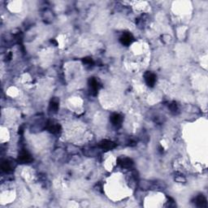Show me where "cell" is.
<instances>
[{
	"label": "cell",
	"instance_id": "cell-8",
	"mask_svg": "<svg viewBox=\"0 0 208 208\" xmlns=\"http://www.w3.org/2000/svg\"><path fill=\"white\" fill-rule=\"evenodd\" d=\"M196 205L198 207H206L207 202H206V197L202 195H199L196 198Z\"/></svg>",
	"mask_w": 208,
	"mask_h": 208
},
{
	"label": "cell",
	"instance_id": "cell-3",
	"mask_svg": "<svg viewBox=\"0 0 208 208\" xmlns=\"http://www.w3.org/2000/svg\"><path fill=\"white\" fill-rule=\"evenodd\" d=\"M18 161L21 163H28L32 161V157L27 151H21L18 156Z\"/></svg>",
	"mask_w": 208,
	"mask_h": 208
},
{
	"label": "cell",
	"instance_id": "cell-6",
	"mask_svg": "<svg viewBox=\"0 0 208 208\" xmlns=\"http://www.w3.org/2000/svg\"><path fill=\"white\" fill-rule=\"evenodd\" d=\"M120 42L122 43L123 45L128 46L133 42V36L131 34H129V33H125V34H124L121 38H120Z\"/></svg>",
	"mask_w": 208,
	"mask_h": 208
},
{
	"label": "cell",
	"instance_id": "cell-9",
	"mask_svg": "<svg viewBox=\"0 0 208 208\" xmlns=\"http://www.w3.org/2000/svg\"><path fill=\"white\" fill-rule=\"evenodd\" d=\"M89 85H90V89L92 90V92L94 93V95H96L97 90H99V82H97L95 78H91L89 81Z\"/></svg>",
	"mask_w": 208,
	"mask_h": 208
},
{
	"label": "cell",
	"instance_id": "cell-4",
	"mask_svg": "<svg viewBox=\"0 0 208 208\" xmlns=\"http://www.w3.org/2000/svg\"><path fill=\"white\" fill-rule=\"evenodd\" d=\"M118 163L121 167H125V168H129L133 165V160L129 158H121L118 159Z\"/></svg>",
	"mask_w": 208,
	"mask_h": 208
},
{
	"label": "cell",
	"instance_id": "cell-10",
	"mask_svg": "<svg viewBox=\"0 0 208 208\" xmlns=\"http://www.w3.org/2000/svg\"><path fill=\"white\" fill-rule=\"evenodd\" d=\"M59 108V103L56 101H51L50 103V110L51 112H56Z\"/></svg>",
	"mask_w": 208,
	"mask_h": 208
},
{
	"label": "cell",
	"instance_id": "cell-11",
	"mask_svg": "<svg viewBox=\"0 0 208 208\" xmlns=\"http://www.w3.org/2000/svg\"><path fill=\"white\" fill-rule=\"evenodd\" d=\"M1 167H2V171H4V172H9L10 170H11V165H10V163L8 162H3L2 163V165H1Z\"/></svg>",
	"mask_w": 208,
	"mask_h": 208
},
{
	"label": "cell",
	"instance_id": "cell-7",
	"mask_svg": "<svg viewBox=\"0 0 208 208\" xmlns=\"http://www.w3.org/2000/svg\"><path fill=\"white\" fill-rule=\"evenodd\" d=\"M47 129L50 133H60L61 128H60V126L58 124H55L53 122H49L47 125Z\"/></svg>",
	"mask_w": 208,
	"mask_h": 208
},
{
	"label": "cell",
	"instance_id": "cell-12",
	"mask_svg": "<svg viewBox=\"0 0 208 208\" xmlns=\"http://www.w3.org/2000/svg\"><path fill=\"white\" fill-rule=\"evenodd\" d=\"M83 63L84 64H92L94 62H93L92 59L88 58V57H87V58H84Z\"/></svg>",
	"mask_w": 208,
	"mask_h": 208
},
{
	"label": "cell",
	"instance_id": "cell-2",
	"mask_svg": "<svg viewBox=\"0 0 208 208\" xmlns=\"http://www.w3.org/2000/svg\"><path fill=\"white\" fill-rule=\"evenodd\" d=\"M99 146L101 147L103 150H112V149L116 148V144L114 143L112 141H109V140H103L102 142H100L99 143Z\"/></svg>",
	"mask_w": 208,
	"mask_h": 208
},
{
	"label": "cell",
	"instance_id": "cell-13",
	"mask_svg": "<svg viewBox=\"0 0 208 208\" xmlns=\"http://www.w3.org/2000/svg\"><path fill=\"white\" fill-rule=\"evenodd\" d=\"M170 109H171L172 112H176V110H177V107H176V103H172L170 105Z\"/></svg>",
	"mask_w": 208,
	"mask_h": 208
},
{
	"label": "cell",
	"instance_id": "cell-5",
	"mask_svg": "<svg viewBox=\"0 0 208 208\" xmlns=\"http://www.w3.org/2000/svg\"><path fill=\"white\" fill-rule=\"evenodd\" d=\"M110 120H111V122L112 123V125H115V126H117V125H120L122 123L123 118L120 114L115 113L111 116Z\"/></svg>",
	"mask_w": 208,
	"mask_h": 208
},
{
	"label": "cell",
	"instance_id": "cell-1",
	"mask_svg": "<svg viewBox=\"0 0 208 208\" xmlns=\"http://www.w3.org/2000/svg\"><path fill=\"white\" fill-rule=\"evenodd\" d=\"M145 81H146V83L147 84V86H150V87H153V86H155V82H156V76L154 73L147 72L145 74Z\"/></svg>",
	"mask_w": 208,
	"mask_h": 208
}]
</instances>
